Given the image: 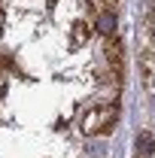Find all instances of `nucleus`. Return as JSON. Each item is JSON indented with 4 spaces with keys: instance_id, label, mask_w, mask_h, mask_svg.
I'll list each match as a JSON object with an SVG mask.
<instances>
[{
    "instance_id": "obj_1",
    "label": "nucleus",
    "mask_w": 155,
    "mask_h": 158,
    "mask_svg": "<svg viewBox=\"0 0 155 158\" xmlns=\"http://www.w3.org/2000/svg\"><path fill=\"white\" fill-rule=\"evenodd\" d=\"M103 55H107L110 70H113L116 76H125V49H122L119 37H110V40H107V46H103Z\"/></svg>"
},
{
    "instance_id": "obj_2",
    "label": "nucleus",
    "mask_w": 155,
    "mask_h": 158,
    "mask_svg": "<svg viewBox=\"0 0 155 158\" xmlns=\"http://www.w3.org/2000/svg\"><path fill=\"white\" fill-rule=\"evenodd\" d=\"M137 64H140V73H143V85L152 88L155 85V52L152 49H143L137 55Z\"/></svg>"
},
{
    "instance_id": "obj_6",
    "label": "nucleus",
    "mask_w": 155,
    "mask_h": 158,
    "mask_svg": "<svg viewBox=\"0 0 155 158\" xmlns=\"http://www.w3.org/2000/svg\"><path fill=\"white\" fill-rule=\"evenodd\" d=\"M97 3H100V9H103V12H116L122 0H97Z\"/></svg>"
},
{
    "instance_id": "obj_3",
    "label": "nucleus",
    "mask_w": 155,
    "mask_h": 158,
    "mask_svg": "<svg viewBox=\"0 0 155 158\" xmlns=\"http://www.w3.org/2000/svg\"><path fill=\"white\" fill-rule=\"evenodd\" d=\"M100 122H103V106L88 110V113H82V118H79V125H82L85 134H100Z\"/></svg>"
},
{
    "instance_id": "obj_5",
    "label": "nucleus",
    "mask_w": 155,
    "mask_h": 158,
    "mask_svg": "<svg viewBox=\"0 0 155 158\" xmlns=\"http://www.w3.org/2000/svg\"><path fill=\"white\" fill-rule=\"evenodd\" d=\"M88 34H91V31H88V24H85V21H76V24H73V34H70V43H67V46H70V49H79V46L88 40Z\"/></svg>"
},
{
    "instance_id": "obj_4",
    "label": "nucleus",
    "mask_w": 155,
    "mask_h": 158,
    "mask_svg": "<svg viewBox=\"0 0 155 158\" xmlns=\"http://www.w3.org/2000/svg\"><path fill=\"white\" fill-rule=\"evenodd\" d=\"M94 27H97V34H103L107 40H110V37H116V31H119L116 12H100V15L94 19Z\"/></svg>"
}]
</instances>
